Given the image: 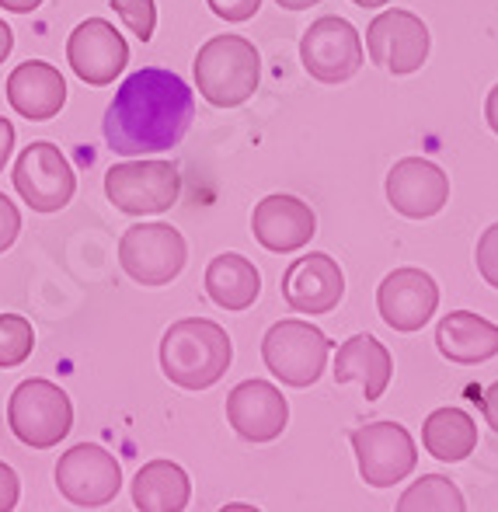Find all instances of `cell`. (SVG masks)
<instances>
[{
  "mask_svg": "<svg viewBox=\"0 0 498 512\" xmlns=\"http://www.w3.org/2000/svg\"><path fill=\"white\" fill-rule=\"evenodd\" d=\"M35 349V331L32 321L21 314H0V370H14L21 366Z\"/></svg>",
  "mask_w": 498,
  "mask_h": 512,
  "instance_id": "484cf974",
  "label": "cell"
},
{
  "mask_svg": "<svg viewBox=\"0 0 498 512\" xmlns=\"http://www.w3.org/2000/svg\"><path fill=\"white\" fill-rule=\"evenodd\" d=\"M196 88L213 108H237L258 91L262 56L241 35H213L196 53Z\"/></svg>",
  "mask_w": 498,
  "mask_h": 512,
  "instance_id": "3957f363",
  "label": "cell"
},
{
  "mask_svg": "<svg viewBox=\"0 0 498 512\" xmlns=\"http://www.w3.org/2000/svg\"><path fill=\"white\" fill-rule=\"evenodd\" d=\"M39 4H42V0H0V7H4V11H11V14H32Z\"/></svg>",
  "mask_w": 498,
  "mask_h": 512,
  "instance_id": "e575fe53",
  "label": "cell"
},
{
  "mask_svg": "<svg viewBox=\"0 0 498 512\" xmlns=\"http://www.w3.org/2000/svg\"><path fill=\"white\" fill-rule=\"evenodd\" d=\"M436 345L450 363H488L498 356V324L474 314V310H450L436 328Z\"/></svg>",
  "mask_w": 498,
  "mask_h": 512,
  "instance_id": "44dd1931",
  "label": "cell"
},
{
  "mask_svg": "<svg viewBox=\"0 0 498 512\" xmlns=\"http://www.w3.org/2000/svg\"><path fill=\"white\" fill-rule=\"evenodd\" d=\"M11 154H14V126L0 115V171H4V164Z\"/></svg>",
  "mask_w": 498,
  "mask_h": 512,
  "instance_id": "d6a6232c",
  "label": "cell"
},
{
  "mask_svg": "<svg viewBox=\"0 0 498 512\" xmlns=\"http://www.w3.org/2000/svg\"><path fill=\"white\" fill-rule=\"evenodd\" d=\"M474 262H478V272L492 290H498V223L485 230L478 237V251H474Z\"/></svg>",
  "mask_w": 498,
  "mask_h": 512,
  "instance_id": "83f0119b",
  "label": "cell"
},
{
  "mask_svg": "<svg viewBox=\"0 0 498 512\" xmlns=\"http://www.w3.org/2000/svg\"><path fill=\"white\" fill-rule=\"evenodd\" d=\"M189 244L171 223H136L119 241V265L140 286H168L182 276Z\"/></svg>",
  "mask_w": 498,
  "mask_h": 512,
  "instance_id": "8992f818",
  "label": "cell"
},
{
  "mask_svg": "<svg viewBox=\"0 0 498 512\" xmlns=\"http://www.w3.org/2000/svg\"><path fill=\"white\" fill-rule=\"evenodd\" d=\"M283 11H307V7H314V4H321V0H276Z\"/></svg>",
  "mask_w": 498,
  "mask_h": 512,
  "instance_id": "8d00e7d4",
  "label": "cell"
},
{
  "mask_svg": "<svg viewBox=\"0 0 498 512\" xmlns=\"http://www.w3.org/2000/svg\"><path fill=\"white\" fill-rule=\"evenodd\" d=\"M192 499V481L175 460H150L133 478V506L143 512H182Z\"/></svg>",
  "mask_w": 498,
  "mask_h": 512,
  "instance_id": "7402d4cb",
  "label": "cell"
},
{
  "mask_svg": "<svg viewBox=\"0 0 498 512\" xmlns=\"http://www.w3.org/2000/svg\"><path fill=\"white\" fill-rule=\"evenodd\" d=\"M345 297V276L331 255H303L283 272V300L297 314H331Z\"/></svg>",
  "mask_w": 498,
  "mask_h": 512,
  "instance_id": "e0dca14e",
  "label": "cell"
},
{
  "mask_svg": "<svg viewBox=\"0 0 498 512\" xmlns=\"http://www.w3.org/2000/svg\"><path fill=\"white\" fill-rule=\"evenodd\" d=\"M300 63L314 81L321 84H345L363 67V39L356 25L338 14L317 18L303 32L300 42Z\"/></svg>",
  "mask_w": 498,
  "mask_h": 512,
  "instance_id": "30bf717a",
  "label": "cell"
},
{
  "mask_svg": "<svg viewBox=\"0 0 498 512\" xmlns=\"http://www.w3.org/2000/svg\"><path fill=\"white\" fill-rule=\"evenodd\" d=\"M7 425L18 443L32 446V450H53L74 429L70 394L53 380H21L7 401Z\"/></svg>",
  "mask_w": 498,
  "mask_h": 512,
  "instance_id": "277c9868",
  "label": "cell"
},
{
  "mask_svg": "<svg viewBox=\"0 0 498 512\" xmlns=\"http://www.w3.org/2000/svg\"><path fill=\"white\" fill-rule=\"evenodd\" d=\"M56 488L70 506H108L122 488V467L105 446L77 443L56 460Z\"/></svg>",
  "mask_w": 498,
  "mask_h": 512,
  "instance_id": "9c48e42d",
  "label": "cell"
},
{
  "mask_svg": "<svg viewBox=\"0 0 498 512\" xmlns=\"http://www.w3.org/2000/svg\"><path fill=\"white\" fill-rule=\"evenodd\" d=\"M366 53L387 74H415L429 60V28L418 14L391 7L377 14L366 28Z\"/></svg>",
  "mask_w": 498,
  "mask_h": 512,
  "instance_id": "7c38bea8",
  "label": "cell"
},
{
  "mask_svg": "<svg viewBox=\"0 0 498 512\" xmlns=\"http://www.w3.org/2000/svg\"><path fill=\"white\" fill-rule=\"evenodd\" d=\"M196 119L192 88L164 67H143L119 84L112 105L105 108L108 150L126 157L164 154L178 147Z\"/></svg>",
  "mask_w": 498,
  "mask_h": 512,
  "instance_id": "6da1fadb",
  "label": "cell"
},
{
  "mask_svg": "<svg viewBox=\"0 0 498 512\" xmlns=\"http://www.w3.org/2000/svg\"><path fill=\"white\" fill-rule=\"evenodd\" d=\"M464 495H460V488L453 485L450 478H443V474H422V478L415 481L411 488H404V495L398 499V509H432V512H457L464 509Z\"/></svg>",
  "mask_w": 498,
  "mask_h": 512,
  "instance_id": "d4e9b609",
  "label": "cell"
},
{
  "mask_svg": "<svg viewBox=\"0 0 498 512\" xmlns=\"http://www.w3.org/2000/svg\"><path fill=\"white\" fill-rule=\"evenodd\" d=\"M227 422L248 443H272L290 422V401L269 380H244L227 394Z\"/></svg>",
  "mask_w": 498,
  "mask_h": 512,
  "instance_id": "9a60e30c",
  "label": "cell"
},
{
  "mask_svg": "<svg viewBox=\"0 0 498 512\" xmlns=\"http://www.w3.org/2000/svg\"><path fill=\"white\" fill-rule=\"evenodd\" d=\"M422 446L443 464H460L478 450V425L464 408H436L422 425Z\"/></svg>",
  "mask_w": 498,
  "mask_h": 512,
  "instance_id": "cb8c5ba5",
  "label": "cell"
},
{
  "mask_svg": "<svg viewBox=\"0 0 498 512\" xmlns=\"http://www.w3.org/2000/svg\"><path fill=\"white\" fill-rule=\"evenodd\" d=\"M11 49H14V32H11V25L0 18V63L11 56Z\"/></svg>",
  "mask_w": 498,
  "mask_h": 512,
  "instance_id": "d590c367",
  "label": "cell"
},
{
  "mask_svg": "<svg viewBox=\"0 0 498 512\" xmlns=\"http://www.w3.org/2000/svg\"><path fill=\"white\" fill-rule=\"evenodd\" d=\"M206 293L223 310H248L262 293V276L244 255H216L206 265Z\"/></svg>",
  "mask_w": 498,
  "mask_h": 512,
  "instance_id": "603a6c76",
  "label": "cell"
},
{
  "mask_svg": "<svg viewBox=\"0 0 498 512\" xmlns=\"http://www.w3.org/2000/svg\"><path fill=\"white\" fill-rule=\"evenodd\" d=\"M14 189L35 213H60L77 192L74 164L56 143L35 140L14 161Z\"/></svg>",
  "mask_w": 498,
  "mask_h": 512,
  "instance_id": "ba28073f",
  "label": "cell"
},
{
  "mask_svg": "<svg viewBox=\"0 0 498 512\" xmlns=\"http://www.w3.org/2000/svg\"><path fill=\"white\" fill-rule=\"evenodd\" d=\"M394 377V359L387 345L373 335H352L349 342L338 345L335 356V380L338 384H363L366 401H380Z\"/></svg>",
  "mask_w": 498,
  "mask_h": 512,
  "instance_id": "ffe728a7",
  "label": "cell"
},
{
  "mask_svg": "<svg viewBox=\"0 0 498 512\" xmlns=\"http://www.w3.org/2000/svg\"><path fill=\"white\" fill-rule=\"evenodd\" d=\"M234 345L216 321L182 317L161 338V370L182 391H209L230 370Z\"/></svg>",
  "mask_w": 498,
  "mask_h": 512,
  "instance_id": "7a4b0ae2",
  "label": "cell"
},
{
  "mask_svg": "<svg viewBox=\"0 0 498 512\" xmlns=\"http://www.w3.org/2000/svg\"><path fill=\"white\" fill-rule=\"evenodd\" d=\"M439 307V286L422 269H394L377 290V310L394 331H422Z\"/></svg>",
  "mask_w": 498,
  "mask_h": 512,
  "instance_id": "2e32d148",
  "label": "cell"
},
{
  "mask_svg": "<svg viewBox=\"0 0 498 512\" xmlns=\"http://www.w3.org/2000/svg\"><path fill=\"white\" fill-rule=\"evenodd\" d=\"M387 203L408 220H429L450 203V178L429 157H404L387 171Z\"/></svg>",
  "mask_w": 498,
  "mask_h": 512,
  "instance_id": "5bb4252c",
  "label": "cell"
},
{
  "mask_svg": "<svg viewBox=\"0 0 498 512\" xmlns=\"http://www.w3.org/2000/svg\"><path fill=\"white\" fill-rule=\"evenodd\" d=\"M352 4H359V7H384V4H391V0H352Z\"/></svg>",
  "mask_w": 498,
  "mask_h": 512,
  "instance_id": "74e56055",
  "label": "cell"
},
{
  "mask_svg": "<svg viewBox=\"0 0 498 512\" xmlns=\"http://www.w3.org/2000/svg\"><path fill=\"white\" fill-rule=\"evenodd\" d=\"M21 499V481L18 474H14V467H7L4 460H0V512L14 509Z\"/></svg>",
  "mask_w": 498,
  "mask_h": 512,
  "instance_id": "4dcf8cb0",
  "label": "cell"
},
{
  "mask_svg": "<svg viewBox=\"0 0 498 512\" xmlns=\"http://www.w3.org/2000/svg\"><path fill=\"white\" fill-rule=\"evenodd\" d=\"M485 119L488 126H492V133L498 136V84L492 91H488V102H485Z\"/></svg>",
  "mask_w": 498,
  "mask_h": 512,
  "instance_id": "836d02e7",
  "label": "cell"
},
{
  "mask_svg": "<svg viewBox=\"0 0 498 512\" xmlns=\"http://www.w3.org/2000/svg\"><path fill=\"white\" fill-rule=\"evenodd\" d=\"M352 450L359 460V478L370 488H394L415 471L418 446L398 422H370L352 432Z\"/></svg>",
  "mask_w": 498,
  "mask_h": 512,
  "instance_id": "8fae6325",
  "label": "cell"
},
{
  "mask_svg": "<svg viewBox=\"0 0 498 512\" xmlns=\"http://www.w3.org/2000/svg\"><path fill=\"white\" fill-rule=\"evenodd\" d=\"M481 411H485V422L488 429L498 432V380L485 391V398H481Z\"/></svg>",
  "mask_w": 498,
  "mask_h": 512,
  "instance_id": "1f68e13d",
  "label": "cell"
},
{
  "mask_svg": "<svg viewBox=\"0 0 498 512\" xmlns=\"http://www.w3.org/2000/svg\"><path fill=\"white\" fill-rule=\"evenodd\" d=\"M206 4L223 21H248L251 14H258L262 0H206Z\"/></svg>",
  "mask_w": 498,
  "mask_h": 512,
  "instance_id": "f546056e",
  "label": "cell"
},
{
  "mask_svg": "<svg viewBox=\"0 0 498 512\" xmlns=\"http://www.w3.org/2000/svg\"><path fill=\"white\" fill-rule=\"evenodd\" d=\"M7 102L28 122H49L67 105V81L46 60H25L7 77Z\"/></svg>",
  "mask_w": 498,
  "mask_h": 512,
  "instance_id": "d6986e66",
  "label": "cell"
},
{
  "mask_svg": "<svg viewBox=\"0 0 498 512\" xmlns=\"http://www.w3.org/2000/svg\"><path fill=\"white\" fill-rule=\"evenodd\" d=\"M112 11L119 14L129 25V32L140 42L154 39V25H157V7L154 0H112Z\"/></svg>",
  "mask_w": 498,
  "mask_h": 512,
  "instance_id": "4316f807",
  "label": "cell"
},
{
  "mask_svg": "<svg viewBox=\"0 0 498 512\" xmlns=\"http://www.w3.org/2000/svg\"><path fill=\"white\" fill-rule=\"evenodd\" d=\"M328 335L310 321H276L262 338V359L272 377L290 387H310L328 363Z\"/></svg>",
  "mask_w": 498,
  "mask_h": 512,
  "instance_id": "52a82bcc",
  "label": "cell"
},
{
  "mask_svg": "<svg viewBox=\"0 0 498 512\" xmlns=\"http://www.w3.org/2000/svg\"><path fill=\"white\" fill-rule=\"evenodd\" d=\"M67 63L84 84L91 88H108L115 77L126 70L129 46L112 21L88 18L70 32L67 39Z\"/></svg>",
  "mask_w": 498,
  "mask_h": 512,
  "instance_id": "4fadbf2b",
  "label": "cell"
},
{
  "mask_svg": "<svg viewBox=\"0 0 498 512\" xmlns=\"http://www.w3.org/2000/svg\"><path fill=\"white\" fill-rule=\"evenodd\" d=\"M105 196L119 213L129 216L164 213L182 196V175L175 164L161 157L122 161L105 171Z\"/></svg>",
  "mask_w": 498,
  "mask_h": 512,
  "instance_id": "5b68a950",
  "label": "cell"
},
{
  "mask_svg": "<svg viewBox=\"0 0 498 512\" xmlns=\"http://www.w3.org/2000/svg\"><path fill=\"white\" fill-rule=\"evenodd\" d=\"M18 234H21V213H18V206L0 192V255L18 241Z\"/></svg>",
  "mask_w": 498,
  "mask_h": 512,
  "instance_id": "f1b7e54d",
  "label": "cell"
},
{
  "mask_svg": "<svg viewBox=\"0 0 498 512\" xmlns=\"http://www.w3.org/2000/svg\"><path fill=\"white\" fill-rule=\"evenodd\" d=\"M317 216L297 196H265L251 213V234L265 251L290 255L314 237Z\"/></svg>",
  "mask_w": 498,
  "mask_h": 512,
  "instance_id": "ac0fdd59",
  "label": "cell"
}]
</instances>
